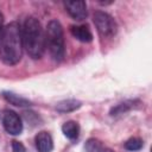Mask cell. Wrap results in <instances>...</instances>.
Segmentation results:
<instances>
[{
  "instance_id": "1",
  "label": "cell",
  "mask_w": 152,
  "mask_h": 152,
  "mask_svg": "<svg viewBox=\"0 0 152 152\" xmlns=\"http://www.w3.org/2000/svg\"><path fill=\"white\" fill-rule=\"evenodd\" d=\"M23 50L21 26L18 21H11L0 33V59L6 65H15L23 57Z\"/></svg>"
},
{
  "instance_id": "2",
  "label": "cell",
  "mask_w": 152,
  "mask_h": 152,
  "mask_svg": "<svg viewBox=\"0 0 152 152\" xmlns=\"http://www.w3.org/2000/svg\"><path fill=\"white\" fill-rule=\"evenodd\" d=\"M23 46L32 59H40L45 51V32L40 21L34 17L25 19L21 27Z\"/></svg>"
},
{
  "instance_id": "3",
  "label": "cell",
  "mask_w": 152,
  "mask_h": 152,
  "mask_svg": "<svg viewBox=\"0 0 152 152\" xmlns=\"http://www.w3.org/2000/svg\"><path fill=\"white\" fill-rule=\"evenodd\" d=\"M45 48H48L51 58L55 62H61L65 55V40L62 24L57 19L48 23L45 30Z\"/></svg>"
},
{
  "instance_id": "4",
  "label": "cell",
  "mask_w": 152,
  "mask_h": 152,
  "mask_svg": "<svg viewBox=\"0 0 152 152\" xmlns=\"http://www.w3.org/2000/svg\"><path fill=\"white\" fill-rule=\"evenodd\" d=\"M93 21L99 34L103 38H110L118 32V24L115 19L107 12L95 11L93 14Z\"/></svg>"
},
{
  "instance_id": "5",
  "label": "cell",
  "mask_w": 152,
  "mask_h": 152,
  "mask_svg": "<svg viewBox=\"0 0 152 152\" xmlns=\"http://www.w3.org/2000/svg\"><path fill=\"white\" fill-rule=\"evenodd\" d=\"M2 126L5 131L11 135H19L23 132L24 125L18 113L11 109H6L2 114Z\"/></svg>"
},
{
  "instance_id": "6",
  "label": "cell",
  "mask_w": 152,
  "mask_h": 152,
  "mask_svg": "<svg viewBox=\"0 0 152 152\" xmlns=\"http://www.w3.org/2000/svg\"><path fill=\"white\" fill-rule=\"evenodd\" d=\"M64 7L69 15L76 20V21H82L87 18L88 15V10H87V4L86 1L78 0V1H65Z\"/></svg>"
},
{
  "instance_id": "7",
  "label": "cell",
  "mask_w": 152,
  "mask_h": 152,
  "mask_svg": "<svg viewBox=\"0 0 152 152\" xmlns=\"http://www.w3.org/2000/svg\"><path fill=\"white\" fill-rule=\"evenodd\" d=\"M34 144L38 152H51L53 150V140L49 132L40 131L34 137Z\"/></svg>"
},
{
  "instance_id": "8",
  "label": "cell",
  "mask_w": 152,
  "mask_h": 152,
  "mask_svg": "<svg viewBox=\"0 0 152 152\" xmlns=\"http://www.w3.org/2000/svg\"><path fill=\"white\" fill-rule=\"evenodd\" d=\"M70 33L71 36L82 43H90L93 40V33L89 28V26L86 24L83 25H71L70 26Z\"/></svg>"
},
{
  "instance_id": "9",
  "label": "cell",
  "mask_w": 152,
  "mask_h": 152,
  "mask_svg": "<svg viewBox=\"0 0 152 152\" xmlns=\"http://www.w3.org/2000/svg\"><path fill=\"white\" fill-rule=\"evenodd\" d=\"M140 104V100L138 99H133V100H126L124 102H120L115 106H113L109 110V114L112 116H118V115H121V114H125L134 108H137L138 106Z\"/></svg>"
},
{
  "instance_id": "10",
  "label": "cell",
  "mask_w": 152,
  "mask_h": 152,
  "mask_svg": "<svg viewBox=\"0 0 152 152\" xmlns=\"http://www.w3.org/2000/svg\"><path fill=\"white\" fill-rule=\"evenodd\" d=\"M2 96H4V99H5L8 103H11V104H13V106H15V107L25 108V107H31V106H32V102H31L28 99H25V97H23V96L15 94V93H13V91L5 90V91H2Z\"/></svg>"
},
{
  "instance_id": "11",
  "label": "cell",
  "mask_w": 152,
  "mask_h": 152,
  "mask_svg": "<svg viewBox=\"0 0 152 152\" xmlns=\"http://www.w3.org/2000/svg\"><path fill=\"white\" fill-rule=\"evenodd\" d=\"M81 106H82V102L76 99H66V100H62L57 102L55 108L59 113H71V112L77 110Z\"/></svg>"
},
{
  "instance_id": "12",
  "label": "cell",
  "mask_w": 152,
  "mask_h": 152,
  "mask_svg": "<svg viewBox=\"0 0 152 152\" xmlns=\"http://www.w3.org/2000/svg\"><path fill=\"white\" fill-rule=\"evenodd\" d=\"M62 133L70 140H75L80 135V125L74 120H69L62 125Z\"/></svg>"
},
{
  "instance_id": "13",
  "label": "cell",
  "mask_w": 152,
  "mask_h": 152,
  "mask_svg": "<svg viewBox=\"0 0 152 152\" xmlns=\"http://www.w3.org/2000/svg\"><path fill=\"white\" fill-rule=\"evenodd\" d=\"M84 150H86V152H102L103 146L100 140H97L95 138H90L86 141Z\"/></svg>"
},
{
  "instance_id": "14",
  "label": "cell",
  "mask_w": 152,
  "mask_h": 152,
  "mask_svg": "<svg viewBox=\"0 0 152 152\" xmlns=\"http://www.w3.org/2000/svg\"><path fill=\"white\" fill-rule=\"evenodd\" d=\"M144 146V141L140 138H129L128 140H126V142L124 144V147L128 151H139L141 150Z\"/></svg>"
},
{
  "instance_id": "15",
  "label": "cell",
  "mask_w": 152,
  "mask_h": 152,
  "mask_svg": "<svg viewBox=\"0 0 152 152\" xmlns=\"http://www.w3.org/2000/svg\"><path fill=\"white\" fill-rule=\"evenodd\" d=\"M12 152H26L25 146L20 141H13L12 142Z\"/></svg>"
},
{
  "instance_id": "16",
  "label": "cell",
  "mask_w": 152,
  "mask_h": 152,
  "mask_svg": "<svg viewBox=\"0 0 152 152\" xmlns=\"http://www.w3.org/2000/svg\"><path fill=\"white\" fill-rule=\"evenodd\" d=\"M2 24H4V15H2V13H1V11H0V33H1L2 28H4Z\"/></svg>"
},
{
  "instance_id": "17",
  "label": "cell",
  "mask_w": 152,
  "mask_h": 152,
  "mask_svg": "<svg viewBox=\"0 0 152 152\" xmlns=\"http://www.w3.org/2000/svg\"><path fill=\"white\" fill-rule=\"evenodd\" d=\"M102 152H114L113 150H110V148H103L102 150Z\"/></svg>"
}]
</instances>
